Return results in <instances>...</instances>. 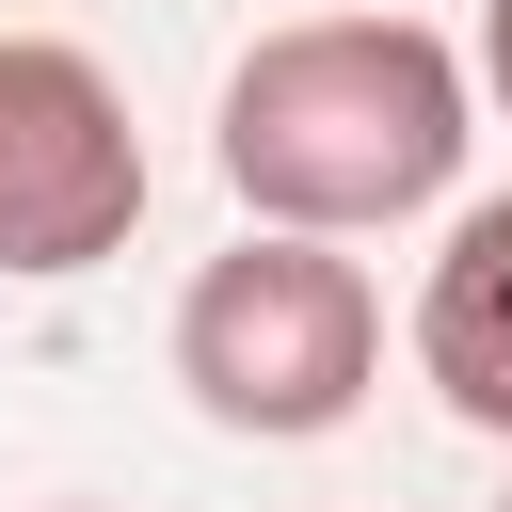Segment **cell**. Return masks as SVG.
Returning a JSON list of instances; mask_svg holds the SVG:
<instances>
[{
	"mask_svg": "<svg viewBox=\"0 0 512 512\" xmlns=\"http://www.w3.org/2000/svg\"><path fill=\"white\" fill-rule=\"evenodd\" d=\"M464 144H480V64L400 0L256 32L224 64V112H208L240 224H304V240H384V224L448 208Z\"/></svg>",
	"mask_w": 512,
	"mask_h": 512,
	"instance_id": "1",
	"label": "cell"
},
{
	"mask_svg": "<svg viewBox=\"0 0 512 512\" xmlns=\"http://www.w3.org/2000/svg\"><path fill=\"white\" fill-rule=\"evenodd\" d=\"M176 384L240 448L352 432L368 384H384V288H368V256L352 240H304V224H240L176 288Z\"/></svg>",
	"mask_w": 512,
	"mask_h": 512,
	"instance_id": "2",
	"label": "cell"
},
{
	"mask_svg": "<svg viewBox=\"0 0 512 512\" xmlns=\"http://www.w3.org/2000/svg\"><path fill=\"white\" fill-rule=\"evenodd\" d=\"M496 512H512V496H496Z\"/></svg>",
	"mask_w": 512,
	"mask_h": 512,
	"instance_id": "7",
	"label": "cell"
},
{
	"mask_svg": "<svg viewBox=\"0 0 512 512\" xmlns=\"http://www.w3.org/2000/svg\"><path fill=\"white\" fill-rule=\"evenodd\" d=\"M464 64H480V112H512V0H480V48Z\"/></svg>",
	"mask_w": 512,
	"mask_h": 512,
	"instance_id": "5",
	"label": "cell"
},
{
	"mask_svg": "<svg viewBox=\"0 0 512 512\" xmlns=\"http://www.w3.org/2000/svg\"><path fill=\"white\" fill-rule=\"evenodd\" d=\"M416 384H432L464 432L512 448V192L448 208V240H432V272H416Z\"/></svg>",
	"mask_w": 512,
	"mask_h": 512,
	"instance_id": "4",
	"label": "cell"
},
{
	"mask_svg": "<svg viewBox=\"0 0 512 512\" xmlns=\"http://www.w3.org/2000/svg\"><path fill=\"white\" fill-rule=\"evenodd\" d=\"M48 512H112V496H48Z\"/></svg>",
	"mask_w": 512,
	"mask_h": 512,
	"instance_id": "6",
	"label": "cell"
},
{
	"mask_svg": "<svg viewBox=\"0 0 512 512\" xmlns=\"http://www.w3.org/2000/svg\"><path fill=\"white\" fill-rule=\"evenodd\" d=\"M144 128L128 80L80 32H0V288H64L96 256H128L144 224Z\"/></svg>",
	"mask_w": 512,
	"mask_h": 512,
	"instance_id": "3",
	"label": "cell"
}]
</instances>
